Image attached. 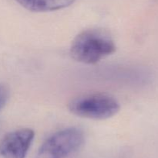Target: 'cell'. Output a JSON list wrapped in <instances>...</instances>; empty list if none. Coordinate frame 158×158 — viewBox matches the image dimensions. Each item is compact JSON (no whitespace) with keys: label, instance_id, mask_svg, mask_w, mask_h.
<instances>
[{"label":"cell","instance_id":"5b68a950","mask_svg":"<svg viewBox=\"0 0 158 158\" xmlns=\"http://www.w3.org/2000/svg\"><path fill=\"white\" fill-rule=\"evenodd\" d=\"M25 9L32 12H50L71 6L75 0H15Z\"/></svg>","mask_w":158,"mask_h":158},{"label":"cell","instance_id":"277c9868","mask_svg":"<svg viewBox=\"0 0 158 158\" xmlns=\"http://www.w3.org/2000/svg\"><path fill=\"white\" fill-rule=\"evenodd\" d=\"M35 136L28 128L14 130L0 139V158H26Z\"/></svg>","mask_w":158,"mask_h":158},{"label":"cell","instance_id":"3957f363","mask_svg":"<svg viewBox=\"0 0 158 158\" xmlns=\"http://www.w3.org/2000/svg\"><path fill=\"white\" fill-rule=\"evenodd\" d=\"M84 134L75 127L66 128L53 133L43 143L36 158H66L83 145Z\"/></svg>","mask_w":158,"mask_h":158},{"label":"cell","instance_id":"7a4b0ae2","mask_svg":"<svg viewBox=\"0 0 158 158\" xmlns=\"http://www.w3.org/2000/svg\"><path fill=\"white\" fill-rule=\"evenodd\" d=\"M69 112L86 119L103 120L117 115L120 105L113 96L102 93H94L77 96L68 104Z\"/></svg>","mask_w":158,"mask_h":158},{"label":"cell","instance_id":"6da1fadb","mask_svg":"<svg viewBox=\"0 0 158 158\" xmlns=\"http://www.w3.org/2000/svg\"><path fill=\"white\" fill-rule=\"evenodd\" d=\"M116 50L115 42L107 31L89 29L74 38L70 46V54L77 61L94 64L114 54Z\"/></svg>","mask_w":158,"mask_h":158},{"label":"cell","instance_id":"8992f818","mask_svg":"<svg viewBox=\"0 0 158 158\" xmlns=\"http://www.w3.org/2000/svg\"><path fill=\"white\" fill-rule=\"evenodd\" d=\"M8 97H9V94H8L7 90L3 86L0 85V110L5 106L7 102Z\"/></svg>","mask_w":158,"mask_h":158}]
</instances>
